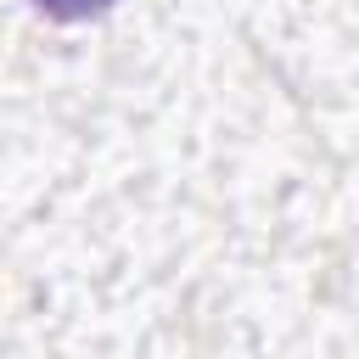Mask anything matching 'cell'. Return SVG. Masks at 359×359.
<instances>
[{
    "mask_svg": "<svg viewBox=\"0 0 359 359\" xmlns=\"http://www.w3.org/2000/svg\"><path fill=\"white\" fill-rule=\"evenodd\" d=\"M28 6L56 17V22H90V17H107L118 0H28Z\"/></svg>",
    "mask_w": 359,
    "mask_h": 359,
    "instance_id": "cell-1",
    "label": "cell"
}]
</instances>
